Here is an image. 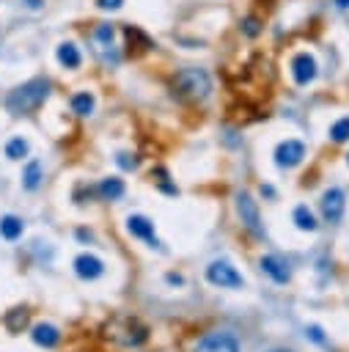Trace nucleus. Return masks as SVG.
Here are the masks:
<instances>
[{
	"mask_svg": "<svg viewBox=\"0 0 349 352\" xmlns=\"http://www.w3.org/2000/svg\"><path fill=\"white\" fill-rule=\"evenodd\" d=\"M47 97H50V80L34 77V80L17 86V88L6 97V108H9V113H14V116H28V113H34L36 108H42V105L47 102Z\"/></svg>",
	"mask_w": 349,
	"mask_h": 352,
	"instance_id": "nucleus-1",
	"label": "nucleus"
},
{
	"mask_svg": "<svg viewBox=\"0 0 349 352\" xmlns=\"http://www.w3.org/2000/svg\"><path fill=\"white\" fill-rule=\"evenodd\" d=\"M170 86H173V91H177V97H182L188 102H204L212 94V77L201 66H185V69H179L177 75L170 77Z\"/></svg>",
	"mask_w": 349,
	"mask_h": 352,
	"instance_id": "nucleus-2",
	"label": "nucleus"
},
{
	"mask_svg": "<svg viewBox=\"0 0 349 352\" xmlns=\"http://www.w3.org/2000/svg\"><path fill=\"white\" fill-rule=\"evenodd\" d=\"M207 281L212 286H220V289H240L245 284V278L240 275V270L231 262H226V259H218V262H212L207 267Z\"/></svg>",
	"mask_w": 349,
	"mask_h": 352,
	"instance_id": "nucleus-3",
	"label": "nucleus"
},
{
	"mask_svg": "<svg viewBox=\"0 0 349 352\" xmlns=\"http://www.w3.org/2000/svg\"><path fill=\"white\" fill-rule=\"evenodd\" d=\"M237 212H240V218H242V226L250 231V234H256V237H264V229H261V215H259V204L253 201V196L250 193H237Z\"/></svg>",
	"mask_w": 349,
	"mask_h": 352,
	"instance_id": "nucleus-4",
	"label": "nucleus"
},
{
	"mask_svg": "<svg viewBox=\"0 0 349 352\" xmlns=\"http://www.w3.org/2000/svg\"><path fill=\"white\" fill-rule=\"evenodd\" d=\"M94 50L105 64H118V50L113 45V25L99 23L94 28Z\"/></svg>",
	"mask_w": 349,
	"mask_h": 352,
	"instance_id": "nucleus-5",
	"label": "nucleus"
},
{
	"mask_svg": "<svg viewBox=\"0 0 349 352\" xmlns=\"http://www.w3.org/2000/svg\"><path fill=\"white\" fill-rule=\"evenodd\" d=\"M319 207H322V215H324L327 223H341L344 210H346V193L341 188H330V190L322 193Z\"/></svg>",
	"mask_w": 349,
	"mask_h": 352,
	"instance_id": "nucleus-6",
	"label": "nucleus"
},
{
	"mask_svg": "<svg viewBox=\"0 0 349 352\" xmlns=\"http://www.w3.org/2000/svg\"><path fill=\"white\" fill-rule=\"evenodd\" d=\"M316 75H319V64H316V58H313L311 53H297V55L292 58V77H294L297 86L313 83Z\"/></svg>",
	"mask_w": 349,
	"mask_h": 352,
	"instance_id": "nucleus-7",
	"label": "nucleus"
},
{
	"mask_svg": "<svg viewBox=\"0 0 349 352\" xmlns=\"http://www.w3.org/2000/svg\"><path fill=\"white\" fill-rule=\"evenodd\" d=\"M302 157H305V143L294 140V138L281 140L278 149H275V165L278 168H294V165L302 162Z\"/></svg>",
	"mask_w": 349,
	"mask_h": 352,
	"instance_id": "nucleus-8",
	"label": "nucleus"
},
{
	"mask_svg": "<svg viewBox=\"0 0 349 352\" xmlns=\"http://www.w3.org/2000/svg\"><path fill=\"white\" fill-rule=\"evenodd\" d=\"M196 352H240V341L231 333H220L218 330V333H207L198 341Z\"/></svg>",
	"mask_w": 349,
	"mask_h": 352,
	"instance_id": "nucleus-9",
	"label": "nucleus"
},
{
	"mask_svg": "<svg viewBox=\"0 0 349 352\" xmlns=\"http://www.w3.org/2000/svg\"><path fill=\"white\" fill-rule=\"evenodd\" d=\"M127 231L138 240H146L151 248H159V240L154 237V223L146 215H129L127 218Z\"/></svg>",
	"mask_w": 349,
	"mask_h": 352,
	"instance_id": "nucleus-10",
	"label": "nucleus"
},
{
	"mask_svg": "<svg viewBox=\"0 0 349 352\" xmlns=\"http://www.w3.org/2000/svg\"><path fill=\"white\" fill-rule=\"evenodd\" d=\"M75 273H77V278H83V281H96V278L105 273V262H102L99 256H94V253H80V256L75 259Z\"/></svg>",
	"mask_w": 349,
	"mask_h": 352,
	"instance_id": "nucleus-11",
	"label": "nucleus"
},
{
	"mask_svg": "<svg viewBox=\"0 0 349 352\" xmlns=\"http://www.w3.org/2000/svg\"><path fill=\"white\" fill-rule=\"evenodd\" d=\"M259 267H261L275 284H289V278H292V270H289V264H286L281 256H261Z\"/></svg>",
	"mask_w": 349,
	"mask_h": 352,
	"instance_id": "nucleus-12",
	"label": "nucleus"
},
{
	"mask_svg": "<svg viewBox=\"0 0 349 352\" xmlns=\"http://www.w3.org/2000/svg\"><path fill=\"white\" fill-rule=\"evenodd\" d=\"M31 338H34L39 347L50 349V347H55V344L61 341V333H58V327H55V325H50V322H39V325L34 327Z\"/></svg>",
	"mask_w": 349,
	"mask_h": 352,
	"instance_id": "nucleus-13",
	"label": "nucleus"
},
{
	"mask_svg": "<svg viewBox=\"0 0 349 352\" xmlns=\"http://www.w3.org/2000/svg\"><path fill=\"white\" fill-rule=\"evenodd\" d=\"M23 231H25L23 218H17V215H3V218H0V237H3V240L14 242V240L23 237Z\"/></svg>",
	"mask_w": 349,
	"mask_h": 352,
	"instance_id": "nucleus-14",
	"label": "nucleus"
},
{
	"mask_svg": "<svg viewBox=\"0 0 349 352\" xmlns=\"http://www.w3.org/2000/svg\"><path fill=\"white\" fill-rule=\"evenodd\" d=\"M42 179H44L42 162H39V160H28V165H25V171H23V188L34 193V190L42 188Z\"/></svg>",
	"mask_w": 349,
	"mask_h": 352,
	"instance_id": "nucleus-15",
	"label": "nucleus"
},
{
	"mask_svg": "<svg viewBox=\"0 0 349 352\" xmlns=\"http://www.w3.org/2000/svg\"><path fill=\"white\" fill-rule=\"evenodd\" d=\"M96 190H99V196H102L105 201H118V199L127 193V188H124V182L118 179V176H107V179H102Z\"/></svg>",
	"mask_w": 349,
	"mask_h": 352,
	"instance_id": "nucleus-16",
	"label": "nucleus"
},
{
	"mask_svg": "<svg viewBox=\"0 0 349 352\" xmlns=\"http://www.w3.org/2000/svg\"><path fill=\"white\" fill-rule=\"evenodd\" d=\"M58 64L61 66H66V69H77L80 64H83V55H80V50H77V45H72V42H64V45H58Z\"/></svg>",
	"mask_w": 349,
	"mask_h": 352,
	"instance_id": "nucleus-17",
	"label": "nucleus"
},
{
	"mask_svg": "<svg viewBox=\"0 0 349 352\" xmlns=\"http://www.w3.org/2000/svg\"><path fill=\"white\" fill-rule=\"evenodd\" d=\"M94 108H96L94 94H88V91H77V94L72 97V110H75L80 118H88V116L94 113Z\"/></svg>",
	"mask_w": 349,
	"mask_h": 352,
	"instance_id": "nucleus-18",
	"label": "nucleus"
},
{
	"mask_svg": "<svg viewBox=\"0 0 349 352\" xmlns=\"http://www.w3.org/2000/svg\"><path fill=\"white\" fill-rule=\"evenodd\" d=\"M292 221H294V226H297L300 231H316V229H319V223H316L313 212H311L305 204L294 207V212H292Z\"/></svg>",
	"mask_w": 349,
	"mask_h": 352,
	"instance_id": "nucleus-19",
	"label": "nucleus"
},
{
	"mask_svg": "<svg viewBox=\"0 0 349 352\" xmlns=\"http://www.w3.org/2000/svg\"><path fill=\"white\" fill-rule=\"evenodd\" d=\"M28 151H31V146H28V140L23 135H14L6 143V157L9 160H23V157H28Z\"/></svg>",
	"mask_w": 349,
	"mask_h": 352,
	"instance_id": "nucleus-20",
	"label": "nucleus"
},
{
	"mask_svg": "<svg viewBox=\"0 0 349 352\" xmlns=\"http://www.w3.org/2000/svg\"><path fill=\"white\" fill-rule=\"evenodd\" d=\"M240 31L248 36V39H256V36H261V20L256 17V14H248V17H242L240 20Z\"/></svg>",
	"mask_w": 349,
	"mask_h": 352,
	"instance_id": "nucleus-21",
	"label": "nucleus"
},
{
	"mask_svg": "<svg viewBox=\"0 0 349 352\" xmlns=\"http://www.w3.org/2000/svg\"><path fill=\"white\" fill-rule=\"evenodd\" d=\"M25 325H28V311H25V308H14V311H9V316H6V327H9L12 333H20Z\"/></svg>",
	"mask_w": 349,
	"mask_h": 352,
	"instance_id": "nucleus-22",
	"label": "nucleus"
},
{
	"mask_svg": "<svg viewBox=\"0 0 349 352\" xmlns=\"http://www.w3.org/2000/svg\"><path fill=\"white\" fill-rule=\"evenodd\" d=\"M330 138L335 143H346L349 140V118H338L333 127H330Z\"/></svg>",
	"mask_w": 349,
	"mask_h": 352,
	"instance_id": "nucleus-23",
	"label": "nucleus"
},
{
	"mask_svg": "<svg viewBox=\"0 0 349 352\" xmlns=\"http://www.w3.org/2000/svg\"><path fill=\"white\" fill-rule=\"evenodd\" d=\"M305 336H308L313 344H322V347L327 344V338H324V333H322V327H319V325H308V327H305Z\"/></svg>",
	"mask_w": 349,
	"mask_h": 352,
	"instance_id": "nucleus-24",
	"label": "nucleus"
},
{
	"mask_svg": "<svg viewBox=\"0 0 349 352\" xmlns=\"http://www.w3.org/2000/svg\"><path fill=\"white\" fill-rule=\"evenodd\" d=\"M96 6H99L102 12H118V9L124 6V0H96Z\"/></svg>",
	"mask_w": 349,
	"mask_h": 352,
	"instance_id": "nucleus-25",
	"label": "nucleus"
},
{
	"mask_svg": "<svg viewBox=\"0 0 349 352\" xmlns=\"http://www.w3.org/2000/svg\"><path fill=\"white\" fill-rule=\"evenodd\" d=\"M116 162H118L121 168H127V171H129V168H135V165H138V157H132V154H118V157H116Z\"/></svg>",
	"mask_w": 349,
	"mask_h": 352,
	"instance_id": "nucleus-26",
	"label": "nucleus"
},
{
	"mask_svg": "<svg viewBox=\"0 0 349 352\" xmlns=\"http://www.w3.org/2000/svg\"><path fill=\"white\" fill-rule=\"evenodd\" d=\"M165 278H168V284H177V286H179V284H185V278H182V275H177V273H168Z\"/></svg>",
	"mask_w": 349,
	"mask_h": 352,
	"instance_id": "nucleus-27",
	"label": "nucleus"
},
{
	"mask_svg": "<svg viewBox=\"0 0 349 352\" xmlns=\"http://www.w3.org/2000/svg\"><path fill=\"white\" fill-rule=\"evenodd\" d=\"M261 196H267V199H275V188H272V185H261Z\"/></svg>",
	"mask_w": 349,
	"mask_h": 352,
	"instance_id": "nucleus-28",
	"label": "nucleus"
},
{
	"mask_svg": "<svg viewBox=\"0 0 349 352\" xmlns=\"http://www.w3.org/2000/svg\"><path fill=\"white\" fill-rule=\"evenodd\" d=\"M23 3H25L28 9H34V12H36V9H42V3H44V0H23Z\"/></svg>",
	"mask_w": 349,
	"mask_h": 352,
	"instance_id": "nucleus-29",
	"label": "nucleus"
},
{
	"mask_svg": "<svg viewBox=\"0 0 349 352\" xmlns=\"http://www.w3.org/2000/svg\"><path fill=\"white\" fill-rule=\"evenodd\" d=\"M335 6H338L341 12H346V9H349V0H335Z\"/></svg>",
	"mask_w": 349,
	"mask_h": 352,
	"instance_id": "nucleus-30",
	"label": "nucleus"
},
{
	"mask_svg": "<svg viewBox=\"0 0 349 352\" xmlns=\"http://www.w3.org/2000/svg\"><path fill=\"white\" fill-rule=\"evenodd\" d=\"M270 352H292V349H270Z\"/></svg>",
	"mask_w": 349,
	"mask_h": 352,
	"instance_id": "nucleus-31",
	"label": "nucleus"
},
{
	"mask_svg": "<svg viewBox=\"0 0 349 352\" xmlns=\"http://www.w3.org/2000/svg\"><path fill=\"white\" fill-rule=\"evenodd\" d=\"M346 162H349V157H346Z\"/></svg>",
	"mask_w": 349,
	"mask_h": 352,
	"instance_id": "nucleus-32",
	"label": "nucleus"
}]
</instances>
